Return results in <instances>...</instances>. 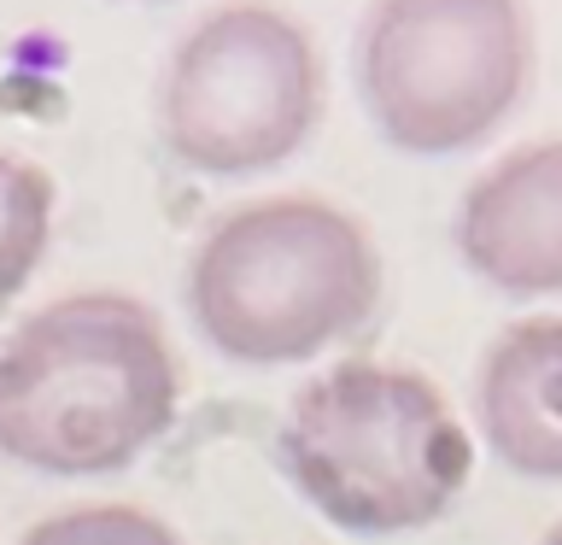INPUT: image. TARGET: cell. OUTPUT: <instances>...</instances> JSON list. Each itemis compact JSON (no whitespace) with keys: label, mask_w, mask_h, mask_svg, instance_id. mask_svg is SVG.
Returning a JSON list of instances; mask_svg holds the SVG:
<instances>
[{"label":"cell","mask_w":562,"mask_h":545,"mask_svg":"<svg viewBox=\"0 0 562 545\" xmlns=\"http://www.w3.org/2000/svg\"><path fill=\"white\" fill-rule=\"evenodd\" d=\"M182 376L158 316L130 293H65L0 341V457L88 481L153 452Z\"/></svg>","instance_id":"cell-1"},{"label":"cell","mask_w":562,"mask_h":545,"mask_svg":"<svg viewBox=\"0 0 562 545\" xmlns=\"http://www.w3.org/2000/svg\"><path fill=\"white\" fill-rule=\"evenodd\" d=\"M188 316L240 369L311 364L381 305V253L351 211L281 193L223 211L188 258Z\"/></svg>","instance_id":"cell-2"},{"label":"cell","mask_w":562,"mask_h":545,"mask_svg":"<svg viewBox=\"0 0 562 545\" xmlns=\"http://www.w3.org/2000/svg\"><path fill=\"white\" fill-rule=\"evenodd\" d=\"M276 464L323 522L346 534H416L469 487L474 440L428 376L351 358L299 387Z\"/></svg>","instance_id":"cell-3"},{"label":"cell","mask_w":562,"mask_h":545,"mask_svg":"<svg viewBox=\"0 0 562 545\" xmlns=\"http://www.w3.org/2000/svg\"><path fill=\"white\" fill-rule=\"evenodd\" d=\"M375 135L411 158L481 147L533 82V18L521 0H375L351 47Z\"/></svg>","instance_id":"cell-4"},{"label":"cell","mask_w":562,"mask_h":545,"mask_svg":"<svg viewBox=\"0 0 562 545\" xmlns=\"http://www.w3.org/2000/svg\"><path fill=\"white\" fill-rule=\"evenodd\" d=\"M323 118V59L293 12L235 0L193 24L158 70V141L205 182L263 176Z\"/></svg>","instance_id":"cell-5"},{"label":"cell","mask_w":562,"mask_h":545,"mask_svg":"<svg viewBox=\"0 0 562 545\" xmlns=\"http://www.w3.org/2000/svg\"><path fill=\"white\" fill-rule=\"evenodd\" d=\"M451 246L509 299L562 293V141L504 153L457 200Z\"/></svg>","instance_id":"cell-6"},{"label":"cell","mask_w":562,"mask_h":545,"mask_svg":"<svg viewBox=\"0 0 562 545\" xmlns=\"http://www.w3.org/2000/svg\"><path fill=\"white\" fill-rule=\"evenodd\" d=\"M474 422L504 469L562 481V316H521L486 346Z\"/></svg>","instance_id":"cell-7"},{"label":"cell","mask_w":562,"mask_h":545,"mask_svg":"<svg viewBox=\"0 0 562 545\" xmlns=\"http://www.w3.org/2000/svg\"><path fill=\"white\" fill-rule=\"evenodd\" d=\"M53 176L24 153H0V305L18 299L53 246Z\"/></svg>","instance_id":"cell-8"},{"label":"cell","mask_w":562,"mask_h":545,"mask_svg":"<svg viewBox=\"0 0 562 545\" xmlns=\"http://www.w3.org/2000/svg\"><path fill=\"white\" fill-rule=\"evenodd\" d=\"M24 545H182L170 522L135 504H77L59 516L35 522Z\"/></svg>","instance_id":"cell-9"},{"label":"cell","mask_w":562,"mask_h":545,"mask_svg":"<svg viewBox=\"0 0 562 545\" xmlns=\"http://www.w3.org/2000/svg\"><path fill=\"white\" fill-rule=\"evenodd\" d=\"M539 545H562V522H557V527H551V534H544Z\"/></svg>","instance_id":"cell-10"}]
</instances>
